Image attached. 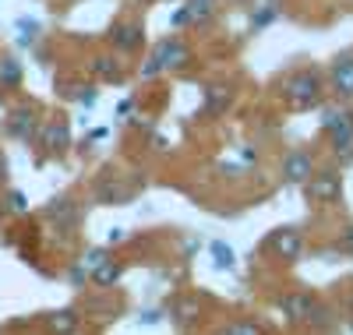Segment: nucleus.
<instances>
[{
  "label": "nucleus",
  "mask_w": 353,
  "mask_h": 335,
  "mask_svg": "<svg viewBox=\"0 0 353 335\" xmlns=\"http://www.w3.org/2000/svg\"><path fill=\"white\" fill-rule=\"evenodd\" d=\"M138 321H141V325H156V321H159V311H145Z\"/></svg>",
  "instance_id": "nucleus-30"
},
{
  "label": "nucleus",
  "mask_w": 353,
  "mask_h": 335,
  "mask_svg": "<svg viewBox=\"0 0 353 335\" xmlns=\"http://www.w3.org/2000/svg\"><path fill=\"white\" fill-rule=\"evenodd\" d=\"M46 216L57 219V226H74L78 223V205L71 198H53L46 205Z\"/></svg>",
  "instance_id": "nucleus-15"
},
{
  "label": "nucleus",
  "mask_w": 353,
  "mask_h": 335,
  "mask_svg": "<svg viewBox=\"0 0 353 335\" xmlns=\"http://www.w3.org/2000/svg\"><path fill=\"white\" fill-rule=\"evenodd\" d=\"M304 198L311 205H336L343 198V176L336 170H314L304 184Z\"/></svg>",
  "instance_id": "nucleus-4"
},
{
  "label": "nucleus",
  "mask_w": 353,
  "mask_h": 335,
  "mask_svg": "<svg viewBox=\"0 0 353 335\" xmlns=\"http://www.w3.org/2000/svg\"><path fill=\"white\" fill-rule=\"evenodd\" d=\"M121 276H124V265L110 258L103 268H96V272H92V283H96L99 290H110V286H117V283H121Z\"/></svg>",
  "instance_id": "nucleus-19"
},
{
  "label": "nucleus",
  "mask_w": 353,
  "mask_h": 335,
  "mask_svg": "<svg viewBox=\"0 0 353 335\" xmlns=\"http://www.w3.org/2000/svg\"><path fill=\"white\" fill-rule=\"evenodd\" d=\"M36 128H39V116H36L32 106H18L8 116V134L18 138V141H32L36 138Z\"/></svg>",
  "instance_id": "nucleus-10"
},
{
  "label": "nucleus",
  "mask_w": 353,
  "mask_h": 335,
  "mask_svg": "<svg viewBox=\"0 0 353 335\" xmlns=\"http://www.w3.org/2000/svg\"><path fill=\"white\" fill-rule=\"evenodd\" d=\"M191 64V46L184 43V39H176V36H170V39H159L156 46H152V53H149V60L141 64V78L145 81H152V78H159V74H166V71H181V68H188Z\"/></svg>",
  "instance_id": "nucleus-2"
},
{
  "label": "nucleus",
  "mask_w": 353,
  "mask_h": 335,
  "mask_svg": "<svg viewBox=\"0 0 353 335\" xmlns=\"http://www.w3.org/2000/svg\"><path fill=\"white\" fill-rule=\"evenodd\" d=\"M279 18V4H265L251 14V32H261V28H269L272 21Z\"/></svg>",
  "instance_id": "nucleus-22"
},
{
  "label": "nucleus",
  "mask_w": 353,
  "mask_h": 335,
  "mask_svg": "<svg viewBox=\"0 0 353 335\" xmlns=\"http://www.w3.org/2000/svg\"><path fill=\"white\" fill-rule=\"evenodd\" d=\"M134 113V99H124L121 106H117V116H131Z\"/></svg>",
  "instance_id": "nucleus-29"
},
{
  "label": "nucleus",
  "mask_w": 353,
  "mask_h": 335,
  "mask_svg": "<svg viewBox=\"0 0 353 335\" xmlns=\"http://www.w3.org/2000/svg\"><path fill=\"white\" fill-rule=\"evenodd\" d=\"M110 46L117 53H138L145 46V28L141 21H117L110 28Z\"/></svg>",
  "instance_id": "nucleus-9"
},
{
  "label": "nucleus",
  "mask_w": 353,
  "mask_h": 335,
  "mask_svg": "<svg viewBox=\"0 0 353 335\" xmlns=\"http://www.w3.org/2000/svg\"><path fill=\"white\" fill-rule=\"evenodd\" d=\"M110 258H113V254H110V247H92V251H85L81 265H85V272H88V276H92V272H96V268H103Z\"/></svg>",
  "instance_id": "nucleus-23"
},
{
  "label": "nucleus",
  "mask_w": 353,
  "mask_h": 335,
  "mask_svg": "<svg viewBox=\"0 0 353 335\" xmlns=\"http://www.w3.org/2000/svg\"><path fill=\"white\" fill-rule=\"evenodd\" d=\"M329 92L339 103L353 99V53H339L329 68Z\"/></svg>",
  "instance_id": "nucleus-8"
},
{
  "label": "nucleus",
  "mask_w": 353,
  "mask_h": 335,
  "mask_svg": "<svg viewBox=\"0 0 353 335\" xmlns=\"http://www.w3.org/2000/svg\"><path fill=\"white\" fill-rule=\"evenodd\" d=\"M8 180V159H4V152H0V184Z\"/></svg>",
  "instance_id": "nucleus-31"
},
{
  "label": "nucleus",
  "mask_w": 353,
  "mask_h": 335,
  "mask_svg": "<svg viewBox=\"0 0 353 335\" xmlns=\"http://www.w3.org/2000/svg\"><path fill=\"white\" fill-rule=\"evenodd\" d=\"M36 36H39V25H36V21H18V43H21V46L36 43Z\"/></svg>",
  "instance_id": "nucleus-26"
},
{
  "label": "nucleus",
  "mask_w": 353,
  "mask_h": 335,
  "mask_svg": "<svg viewBox=\"0 0 353 335\" xmlns=\"http://www.w3.org/2000/svg\"><path fill=\"white\" fill-rule=\"evenodd\" d=\"M188 4H191V11H194V25H201L205 18H212V11H216L219 0H188Z\"/></svg>",
  "instance_id": "nucleus-25"
},
{
  "label": "nucleus",
  "mask_w": 353,
  "mask_h": 335,
  "mask_svg": "<svg viewBox=\"0 0 353 335\" xmlns=\"http://www.w3.org/2000/svg\"><path fill=\"white\" fill-rule=\"evenodd\" d=\"M216 335H265V328H261L258 321H248V318H241V321H230V325H223Z\"/></svg>",
  "instance_id": "nucleus-21"
},
{
  "label": "nucleus",
  "mask_w": 353,
  "mask_h": 335,
  "mask_svg": "<svg viewBox=\"0 0 353 335\" xmlns=\"http://www.w3.org/2000/svg\"><path fill=\"white\" fill-rule=\"evenodd\" d=\"M117 240H124V230H121V226L110 230V243H117Z\"/></svg>",
  "instance_id": "nucleus-32"
},
{
  "label": "nucleus",
  "mask_w": 353,
  "mask_h": 335,
  "mask_svg": "<svg viewBox=\"0 0 353 335\" xmlns=\"http://www.w3.org/2000/svg\"><path fill=\"white\" fill-rule=\"evenodd\" d=\"M265 247L276 251V258H283V261H301L304 258V233L297 226H279L265 240Z\"/></svg>",
  "instance_id": "nucleus-6"
},
{
  "label": "nucleus",
  "mask_w": 353,
  "mask_h": 335,
  "mask_svg": "<svg viewBox=\"0 0 353 335\" xmlns=\"http://www.w3.org/2000/svg\"><path fill=\"white\" fill-rule=\"evenodd\" d=\"M194 25V11H191V4H181L173 14H170V28L173 32H184V28H191Z\"/></svg>",
  "instance_id": "nucleus-24"
},
{
  "label": "nucleus",
  "mask_w": 353,
  "mask_h": 335,
  "mask_svg": "<svg viewBox=\"0 0 353 335\" xmlns=\"http://www.w3.org/2000/svg\"><path fill=\"white\" fill-rule=\"evenodd\" d=\"M233 103V88L230 85H209L201 96V113L205 116H223Z\"/></svg>",
  "instance_id": "nucleus-13"
},
{
  "label": "nucleus",
  "mask_w": 353,
  "mask_h": 335,
  "mask_svg": "<svg viewBox=\"0 0 353 335\" xmlns=\"http://www.w3.org/2000/svg\"><path fill=\"white\" fill-rule=\"evenodd\" d=\"M279 311H283V318L290 325H314V318H318L321 307H318V300L311 293H286L279 300Z\"/></svg>",
  "instance_id": "nucleus-7"
},
{
  "label": "nucleus",
  "mask_w": 353,
  "mask_h": 335,
  "mask_svg": "<svg viewBox=\"0 0 353 335\" xmlns=\"http://www.w3.org/2000/svg\"><path fill=\"white\" fill-rule=\"evenodd\" d=\"M311 173H314V159H311V152H304V148H290L283 156V163H279V176H283V184H290V187H304L311 180Z\"/></svg>",
  "instance_id": "nucleus-5"
},
{
  "label": "nucleus",
  "mask_w": 353,
  "mask_h": 335,
  "mask_svg": "<svg viewBox=\"0 0 353 335\" xmlns=\"http://www.w3.org/2000/svg\"><path fill=\"white\" fill-rule=\"evenodd\" d=\"M46 328L53 335H74L78 332V311L64 307V311H50L46 314Z\"/></svg>",
  "instance_id": "nucleus-16"
},
{
  "label": "nucleus",
  "mask_w": 353,
  "mask_h": 335,
  "mask_svg": "<svg viewBox=\"0 0 353 335\" xmlns=\"http://www.w3.org/2000/svg\"><path fill=\"white\" fill-rule=\"evenodd\" d=\"M209 258H212V265L219 272H233V268H237V254H233V247H230V243H223V240H212L209 243Z\"/></svg>",
  "instance_id": "nucleus-18"
},
{
  "label": "nucleus",
  "mask_w": 353,
  "mask_h": 335,
  "mask_svg": "<svg viewBox=\"0 0 353 335\" xmlns=\"http://www.w3.org/2000/svg\"><path fill=\"white\" fill-rule=\"evenodd\" d=\"M21 85V64L14 57H0V88H18Z\"/></svg>",
  "instance_id": "nucleus-20"
},
{
  "label": "nucleus",
  "mask_w": 353,
  "mask_h": 335,
  "mask_svg": "<svg viewBox=\"0 0 353 335\" xmlns=\"http://www.w3.org/2000/svg\"><path fill=\"white\" fill-rule=\"evenodd\" d=\"M92 74L103 78V81H121L124 78V64L117 57H110V53H99V57H92Z\"/></svg>",
  "instance_id": "nucleus-17"
},
{
  "label": "nucleus",
  "mask_w": 353,
  "mask_h": 335,
  "mask_svg": "<svg viewBox=\"0 0 353 335\" xmlns=\"http://www.w3.org/2000/svg\"><path fill=\"white\" fill-rule=\"evenodd\" d=\"M198 318H201V300H198V296H184V300H176V303H173L170 321H173L176 328H194Z\"/></svg>",
  "instance_id": "nucleus-14"
},
{
  "label": "nucleus",
  "mask_w": 353,
  "mask_h": 335,
  "mask_svg": "<svg viewBox=\"0 0 353 335\" xmlns=\"http://www.w3.org/2000/svg\"><path fill=\"white\" fill-rule=\"evenodd\" d=\"M279 96L290 110H314L325 99V74L318 68H297L279 81Z\"/></svg>",
  "instance_id": "nucleus-1"
},
{
  "label": "nucleus",
  "mask_w": 353,
  "mask_h": 335,
  "mask_svg": "<svg viewBox=\"0 0 353 335\" xmlns=\"http://www.w3.org/2000/svg\"><path fill=\"white\" fill-rule=\"evenodd\" d=\"M321 131L329 134V145L339 163L353 159V110H321Z\"/></svg>",
  "instance_id": "nucleus-3"
},
{
  "label": "nucleus",
  "mask_w": 353,
  "mask_h": 335,
  "mask_svg": "<svg viewBox=\"0 0 353 335\" xmlns=\"http://www.w3.org/2000/svg\"><path fill=\"white\" fill-rule=\"evenodd\" d=\"M8 208L14 212V216H25V212H28V198H25L21 191H11V194H8Z\"/></svg>",
  "instance_id": "nucleus-27"
},
{
  "label": "nucleus",
  "mask_w": 353,
  "mask_h": 335,
  "mask_svg": "<svg viewBox=\"0 0 353 335\" xmlns=\"http://www.w3.org/2000/svg\"><path fill=\"white\" fill-rule=\"evenodd\" d=\"M71 145V128L68 120H50V124L43 128V148L50 152V156H64Z\"/></svg>",
  "instance_id": "nucleus-12"
},
{
  "label": "nucleus",
  "mask_w": 353,
  "mask_h": 335,
  "mask_svg": "<svg viewBox=\"0 0 353 335\" xmlns=\"http://www.w3.org/2000/svg\"><path fill=\"white\" fill-rule=\"evenodd\" d=\"M339 251L353 254V223H350V226H343V233H339Z\"/></svg>",
  "instance_id": "nucleus-28"
},
{
  "label": "nucleus",
  "mask_w": 353,
  "mask_h": 335,
  "mask_svg": "<svg viewBox=\"0 0 353 335\" xmlns=\"http://www.w3.org/2000/svg\"><path fill=\"white\" fill-rule=\"evenodd\" d=\"M96 201H99V205H128V201H131V191L106 170V173L99 176V184H96Z\"/></svg>",
  "instance_id": "nucleus-11"
}]
</instances>
